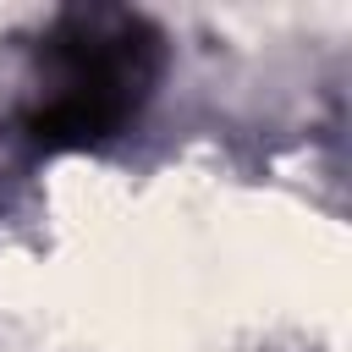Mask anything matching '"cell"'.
Instances as JSON below:
<instances>
[{"instance_id":"6da1fadb","label":"cell","mask_w":352,"mask_h":352,"mask_svg":"<svg viewBox=\"0 0 352 352\" xmlns=\"http://www.w3.org/2000/svg\"><path fill=\"white\" fill-rule=\"evenodd\" d=\"M170 66V38L132 6H66L28 44L16 132L33 154L104 148L138 126Z\"/></svg>"},{"instance_id":"7a4b0ae2","label":"cell","mask_w":352,"mask_h":352,"mask_svg":"<svg viewBox=\"0 0 352 352\" xmlns=\"http://www.w3.org/2000/svg\"><path fill=\"white\" fill-rule=\"evenodd\" d=\"M38 154L28 148V138L16 132V121H6L0 126V209H6V198H11V187L28 176V165H33Z\"/></svg>"}]
</instances>
